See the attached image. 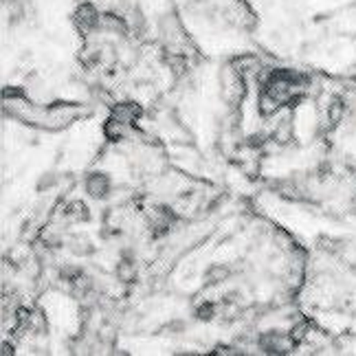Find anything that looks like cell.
Masks as SVG:
<instances>
[{"instance_id": "15", "label": "cell", "mask_w": 356, "mask_h": 356, "mask_svg": "<svg viewBox=\"0 0 356 356\" xmlns=\"http://www.w3.org/2000/svg\"><path fill=\"white\" fill-rule=\"evenodd\" d=\"M64 244L71 249L75 255H81V257H86V255H90L92 253V244H90V240L86 238V236H68L66 240H64Z\"/></svg>"}, {"instance_id": "20", "label": "cell", "mask_w": 356, "mask_h": 356, "mask_svg": "<svg viewBox=\"0 0 356 356\" xmlns=\"http://www.w3.org/2000/svg\"><path fill=\"white\" fill-rule=\"evenodd\" d=\"M16 3H18V0H3V5H5V7H9V5H16Z\"/></svg>"}, {"instance_id": "7", "label": "cell", "mask_w": 356, "mask_h": 356, "mask_svg": "<svg viewBox=\"0 0 356 356\" xmlns=\"http://www.w3.org/2000/svg\"><path fill=\"white\" fill-rule=\"evenodd\" d=\"M84 189L92 200H106L113 194V178L106 172H90L84 181Z\"/></svg>"}, {"instance_id": "2", "label": "cell", "mask_w": 356, "mask_h": 356, "mask_svg": "<svg viewBox=\"0 0 356 356\" xmlns=\"http://www.w3.org/2000/svg\"><path fill=\"white\" fill-rule=\"evenodd\" d=\"M225 18L242 31H253L259 22L253 7L246 0H231L229 7L225 9Z\"/></svg>"}, {"instance_id": "9", "label": "cell", "mask_w": 356, "mask_h": 356, "mask_svg": "<svg viewBox=\"0 0 356 356\" xmlns=\"http://www.w3.org/2000/svg\"><path fill=\"white\" fill-rule=\"evenodd\" d=\"M141 115H143V108L136 102H115L111 106V117L128 123V126H132V128L136 126V121L141 119Z\"/></svg>"}, {"instance_id": "14", "label": "cell", "mask_w": 356, "mask_h": 356, "mask_svg": "<svg viewBox=\"0 0 356 356\" xmlns=\"http://www.w3.org/2000/svg\"><path fill=\"white\" fill-rule=\"evenodd\" d=\"M136 262L132 255H121V259L115 266V277L119 284H132L136 280Z\"/></svg>"}, {"instance_id": "16", "label": "cell", "mask_w": 356, "mask_h": 356, "mask_svg": "<svg viewBox=\"0 0 356 356\" xmlns=\"http://www.w3.org/2000/svg\"><path fill=\"white\" fill-rule=\"evenodd\" d=\"M231 277V268L227 264H211L204 273V282L209 286H216V284H222Z\"/></svg>"}, {"instance_id": "18", "label": "cell", "mask_w": 356, "mask_h": 356, "mask_svg": "<svg viewBox=\"0 0 356 356\" xmlns=\"http://www.w3.org/2000/svg\"><path fill=\"white\" fill-rule=\"evenodd\" d=\"M56 183H58V176L56 174H44L42 178H40V183H38V191H49Z\"/></svg>"}, {"instance_id": "4", "label": "cell", "mask_w": 356, "mask_h": 356, "mask_svg": "<svg viewBox=\"0 0 356 356\" xmlns=\"http://www.w3.org/2000/svg\"><path fill=\"white\" fill-rule=\"evenodd\" d=\"M257 348L266 354H291L297 346L289 332L268 330L257 337Z\"/></svg>"}, {"instance_id": "19", "label": "cell", "mask_w": 356, "mask_h": 356, "mask_svg": "<svg viewBox=\"0 0 356 356\" xmlns=\"http://www.w3.org/2000/svg\"><path fill=\"white\" fill-rule=\"evenodd\" d=\"M3 354L7 356V354H13V346H9V343H3Z\"/></svg>"}, {"instance_id": "8", "label": "cell", "mask_w": 356, "mask_h": 356, "mask_svg": "<svg viewBox=\"0 0 356 356\" xmlns=\"http://www.w3.org/2000/svg\"><path fill=\"white\" fill-rule=\"evenodd\" d=\"M231 66L236 68V71L240 73V75H244L246 79H251V77H259V73L264 71V64H262V60H259L255 53H242V56H236L234 60H231Z\"/></svg>"}, {"instance_id": "10", "label": "cell", "mask_w": 356, "mask_h": 356, "mask_svg": "<svg viewBox=\"0 0 356 356\" xmlns=\"http://www.w3.org/2000/svg\"><path fill=\"white\" fill-rule=\"evenodd\" d=\"M282 108H284L282 99H277L270 90L259 88V95H257V113H259V117L270 119V117H275Z\"/></svg>"}, {"instance_id": "11", "label": "cell", "mask_w": 356, "mask_h": 356, "mask_svg": "<svg viewBox=\"0 0 356 356\" xmlns=\"http://www.w3.org/2000/svg\"><path fill=\"white\" fill-rule=\"evenodd\" d=\"M134 128L132 126H128V123H123V121H119V119H115V117H108L106 121H104V128H102V132H104V136L111 143H121V141H126L128 139V134L132 132Z\"/></svg>"}, {"instance_id": "5", "label": "cell", "mask_w": 356, "mask_h": 356, "mask_svg": "<svg viewBox=\"0 0 356 356\" xmlns=\"http://www.w3.org/2000/svg\"><path fill=\"white\" fill-rule=\"evenodd\" d=\"M97 31L104 35H115L119 40H126L130 35V24H128V18L123 16L121 11L111 9V11H102Z\"/></svg>"}, {"instance_id": "6", "label": "cell", "mask_w": 356, "mask_h": 356, "mask_svg": "<svg viewBox=\"0 0 356 356\" xmlns=\"http://www.w3.org/2000/svg\"><path fill=\"white\" fill-rule=\"evenodd\" d=\"M174 222H176V211L172 207H154L147 213V229L152 238L168 236Z\"/></svg>"}, {"instance_id": "3", "label": "cell", "mask_w": 356, "mask_h": 356, "mask_svg": "<svg viewBox=\"0 0 356 356\" xmlns=\"http://www.w3.org/2000/svg\"><path fill=\"white\" fill-rule=\"evenodd\" d=\"M99 18H102V11L92 3H79L73 11V24L84 38L90 33H97Z\"/></svg>"}, {"instance_id": "13", "label": "cell", "mask_w": 356, "mask_h": 356, "mask_svg": "<svg viewBox=\"0 0 356 356\" xmlns=\"http://www.w3.org/2000/svg\"><path fill=\"white\" fill-rule=\"evenodd\" d=\"M62 218H64L66 222H71V225L88 222L90 220V209H88L86 202L73 200V202H68V204H64V207H62Z\"/></svg>"}, {"instance_id": "17", "label": "cell", "mask_w": 356, "mask_h": 356, "mask_svg": "<svg viewBox=\"0 0 356 356\" xmlns=\"http://www.w3.org/2000/svg\"><path fill=\"white\" fill-rule=\"evenodd\" d=\"M194 314H196V319H198V321H211V319H216L218 308H216L213 301H204V304H200V306L194 310Z\"/></svg>"}, {"instance_id": "12", "label": "cell", "mask_w": 356, "mask_h": 356, "mask_svg": "<svg viewBox=\"0 0 356 356\" xmlns=\"http://www.w3.org/2000/svg\"><path fill=\"white\" fill-rule=\"evenodd\" d=\"M268 139L275 143V145H291L295 141V123L291 117H284L275 123V128H273Z\"/></svg>"}, {"instance_id": "1", "label": "cell", "mask_w": 356, "mask_h": 356, "mask_svg": "<svg viewBox=\"0 0 356 356\" xmlns=\"http://www.w3.org/2000/svg\"><path fill=\"white\" fill-rule=\"evenodd\" d=\"M246 79L244 75H240L234 66L225 64L222 73H220V86H222V99L229 108H240L244 95H246Z\"/></svg>"}]
</instances>
